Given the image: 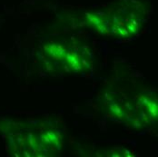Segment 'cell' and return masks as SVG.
Instances as JSON below:
<instances>
[{"instance_id":"3957f363","label":"cell","mask_w":158,"mask_h":157,"mask_svg":"<svg viewBox=\"0 0 158 157\" xmlns=\"http://www.w3.org/2000/svg\"><path fill=\"white\" fill-rule=\"evenodd\" d=\"M81 64H82V66L89 67V64L86 62V60H85V59H81Z\"/></svg>"},{"instance_id":"7a4b0ae2","label":"cell","mask_w":158,"mask_h":157,"mask_svg":"<svg viewBox=\"0 0 158 157\" xmlns=\"http://www.w3.org/2000/svg\"><path fill=\"white\" fill-rule=\"evenodd\" d=\"M47 136L49 138V140L51 142H53V143L57 141L56 135L55 134H53V133H48V134H47Z\"/></svg>"},{"instance_id":"6da1fadb","label":"cell","mask_w":158,"mask_h":157,"mask_svg":"<svg viewBox=\"0 0 158 157\" xmlns=\"http://www.w3.org/2000/svg\"><path fill=\"white\" fill-rule=\"evenodd\" d=\"M149 113L152 116H156V114H157V105L156 104L153 103V104H150L149 105Z\"/></svg>"}]
</instances>
